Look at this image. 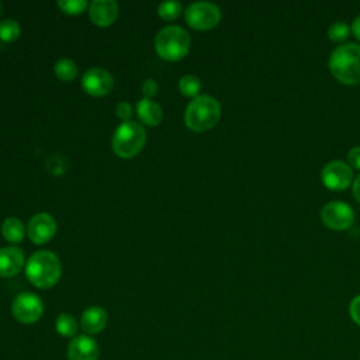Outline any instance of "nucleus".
I'll return each mask as SVG.
<instances>
[{
  "label": "nucleus",
  "instance_id": "6",
  "mask_svg": "<svg viewBox=\"0 0 360 360\" xmlns=\"http://www.w3.org/2000/svg\"><path fill=\"white\" fill-rule=\"evenodd\" d=\"M11 312L13 316L21 323H35L44 314V302L37 294L24 291L14 297Z\"/></svg>",
  "mask_w": 360,
  "mask_h": 360
},
{
  "label": "nucleus",
  "instance_id": "23",
  "mask_svg": "<svg viewBox=\"0 0 360 360\" xmlns=\"http://www.w3.org/2000/svg\"><path fill=\"white\" fill-rule=\"evenodd\" d=\"M349 32H350V28L346 22L343 21H336L333 22L329 30H328V37L335 41V42H339V41H343L349 37Z\"/></svg>",
  "mask_w": 360,
  "mask_h": 360
},
{
  "label": "nucleus",
  "instance_id": "17",
  "mask_svg": "<svg viewBox=\"0 0 360 360\" xmlns=\"http://www.w3.org/2000/svg\"><path fill=\"white\" fill-rule=\"evenodd\" d=\"M1 233L10 242H21L25 235V226L21 219L15 217H8L3 221Z\"/></svg>",
  "mask_w": 360,
  "mask_h": 360
},
{
  "label": "nucleus",
  "instance_id": "2",
  "mask_svg": "<svg viewBox=\"0 0 360 360\" xmlns=\"http://www.w3.org/2000/svg\"><path fill=\"white\" fill-rule=\"evenodd\" d=\"M329 69L345 84L360 83V45L349 42L338 46L329 58Z\"/></svg>",
  "mask_w": 360,
  "mask_h": 360
},
{
  "label": "nucleus",
  "instance_id": "20",
  "mask_svg": "<svg viewBox=\"0 0 360 360\" xmlns=\"http://www.w3.org/2000/svg\"><path fill=\"white\" fill-rule=\"evenodd\" d=\"M179 87L183 94L195 97V96H198V91L201 89V82L194 75H184L179 80Z\"/></svg>",
  "mask_w": 360,
  "mask_h": 360
},
{
  "label": "nucleus",
  "instance_id": "11",
  "mask_svg": "<svg viewBox=\"0 0 360 360\" xmlns=\"http://www.w3.org/2000/svg\"><path fill=\"white\" fill-rule=\"evenodd\" d=\"M56 232V222L48 212H37L31 217L27 226V233L34 243H45Z\"/></svg>",
  "mask_w": 360,
  "mask_h": 360
},
{
  "label": "nucleus",
  "instance_id": "21",
  "mask_svg": "<svg viewBox=\"0 0 360 360\" xmlns=\"http://www.w3.org/2000/svg\"><path fill=\"white\" fill-rule=\"evenodd\" d=\"M20 24L14 18H4L0 21V39L13 41L20 35Z\"/></svg>",
  "mask_w": 360,
  "mask_h": 360
},
{
  "label": "nucleus",
  "instance_id": "22",
  "mask_svg": "<svg viewBox=\"0 0 360 360\" xmlns=\"http://www.w3.org/2000/svg\"><path fill=\"white\" fill-rule=\"evenodd\" d=\"M183 6L180 1L177 0H169V1H160L159 6H158V11H159V15L165 20H173L176 18L180 11H181Z\"/></svg>",
  "mask_w": 360,
  "mask_h": 360
},
{
  "label": "nucleus",
  "instance_id": "10",
  "mask_svg": "<svg viewBox=\"0 0 360 360\" xmlns=\"http://www.w3.org/2000/svg\"><path fill=\"white\" fill-rule=\"evenodd\" d=\"M83 89L93 96L107 94L114 86L112 75L104 68H90L82 76Z\"/></svg>",
  "mask_w": 360,
  "mask_h": 360
},
{
  "label": "nucleus",
  "instance_id": "26",
  "mask_svg": "<svg viewBox=\"0 0 360 360\" xmlns=\"http://www.w3.org/2000/svg\"><path fill=\"white\" fill-rule=\"evenodd\" d=\"M349 312H350V316L352 319L360 325V295L354 297L350 302V307H349Z\"/></svg>",
  "mask_w": 360,
  "mask_h": 360
},
{
  "label": "nucleus",
  "instance_id": "25",
  "mask_svg": "<svg viewBox=\"0 0 360 360\" xmlns=\"http://www.w3.org/2000/svg\"><path fill=\"white\" fill-rule=\"evenodd\" d=\"M115 114L117 117H120L122 121H128L131 114H132V107L129 103L127 101H121L115 105Z\"/></svg>",
  "mask_w": 360,
  "mask_h": 360
},
{
  "label": "nucleus",
  "instance_id": "1",
  "mask_svg": "<svg viewBox=\"0 0 360 360\" xmlns=\"http://www.w3.org/2000/svg\"><path fill=\"white\" fill-rule=\"evenodd\" d=\"M60 271V260L51 250H38L32 253L25 264L27 278L39 288L52 287L59 280Z\"/></svg>",
  "mask_w": 360,
  "mask_h": 360
},
{
  "label": "nucleus",
  "instance_id": "14",
  "mask_svg": "<svg viewBox=\"0 0 360 360\" xmlns=\"http://www.w3.org/2000/svg\"><path fill=\"white\" fill-rule=\"evenodd\" d=\"M89 13L94 24L110 25L118 15V3L115 0H93Z\"/></svg>",
  "mask_w": 360,
  "mask_h": 360
},
{
  "label": "nucleus",
  "instance_id": "15",
  "mask_svg": "<svg viewBox=\"0 0 360 360\" xmlns=\"http://www.w3.org/2000/svg\"><path fill=\"white\" fill-rule=\"evenodd\" d=\"M107 321H108L107 312L101 307L93 305L84 309V312L82 314L80 326L86 333L94 335V333H100L107 326Z\"/></svg>",
  "mask_w": 360,
  "mask_h": 360
},
{
  "label": "nucleus",
  "instance_id": "13",
  "mask_svg": "<svg viewBox=\"0 0 360 360\" xmlns=\"http://www.w3.org/2000/svg\"><path fill=\"white\" fill-rule=\"evenodd\" d=\"M24 266V252L17 246L0 248V276L11 277Z\"/></svg>",
  "mask_w": 360,
  "mask_h": 360
},
{
  "label": "nucleus",
  "instance_id": "27",
  "mask_svg": "<svg viewBox=\"0 0 360 360\" xmlns=\"http://www.w3.org/2000/svg\"><path fill=\"white\" fill-rule=\"evenodd\" d=\"M142 91H143L145 97L152 98V96H155L156 91H158V83H156V80H153V79H146V80H143V83H142Z\"/></svg>",
  "mask_w": 360,
  "mask_h": 360
},
{
  "label": "nucleus",
  "instance_id": "31",
  "mask_svg": "<svg viewBox=\"0 0 360 360\" xmlns=\"http://www.w3.org/2000/svg\"><path fill=\"white\" fill-rule=\"evenodd\" d=\"M0 8H1V4H0Z\"/></svg>",
  "mask_w": 360,
  "mask_h": 360
},
{
  "label": "nucleus",
  "instance_id": "16",
  "mask_svg": "<svg viewBox=\"0 0 360 360\" xmlns=\"http://www.w3.org/2000/svg\"><path fill=\"white\" fill-rule=\"evenodd\" d=\"M136 114L141 121L148 125H158L163 117V111L159 103L149 97H143L136 103Z\"/></svg>",
  "mask_w": 360,
  "mask_h": 360
},
{
  "label": "nucleus",
  "instance_id": "8",
  "mask_svg": "<svg viewBox=\"0 0 360 360\" xmlns=\"http://www.w3.org/2000/svg\"><path fill=\"white\" fill-rule=\"evenodd\" d=\"M322 222L335 231L347 229L354 219V214L350 205L343 201H330L322 207Z\"/></svg>",
  "mask_w": 360,
  "mask_h": 360
},
{
  "label": "nucleus",
  "instance_id": "19",
  "mask_svg": "<svg viewBox=\"0 0 360 360\" xmlns=\"http://www.w3.org/2000/svg\"><path fill=\"white\" fill-rule=\"evenodd\" d=\"M55 75L62 80H72L77 75V65L69 58H60L53 66Z\"/></svg>",
  "mask_w": 360,
  "mask_h": 360
},
{
  "label": "nucleus",
  "instance_id": "12",
  "mask_svg": "<svg viewBox=\"0 0 360 360\" xmlns=\"http://www.w3.org/2000/svg\"><path fill=\"white\" fill-rule=\"evenodd\" d=\"M100 349L89 335L75 336L68 346V360H98Z\"/></svg>",
  "mask_w": 360,
  "mask_h": 360
},
{
  "label": "nucleus",
  "instance_id": "5",
  "mask_svg": "<svg viewBox=\"0 0 360 360\" xmlns=\"http://www.w3.org/2000/svg\"><path fill=\"white\" fill-rule=\"evenodd\" d=\"M145 128L132 120L122 121L112 134V149L121 158L136 155L145 145Z\"/></svg>",
  "mask_w": 360,
  "mask_h": 360
},
{
  "label": "nucleus",
  "instance_id": "4",
  "mask_svg": "<svg viewBox=\"0 0 360 360\" xmlns=\"http://www.w3.org/2000/svg\"><path fill=\"white\" fill-rule=\"evenodd\" d=\"M155 48L156 52L167 60L180 59L190 48V35L180 25H166L156 34Z\"/></svg>",
  "mask_w": 360,
  "mask_h": 360
},
{
  "label": "nucleus",
  "instance_id": "24",
  "mask_svg": "<svg viewBox=\"0 0 360 360\" xmlns=\"http://www.w3.org/2000/svg\"><path fill=\"white\" fill-rule=\"evenodd\" d=\"M58 6L69 14H79L87 7V1L86 0H58Z\"/></svg>",
  "mask_w": 360,
  "mask_h": 360
},
{
  "label": "nucleus",
  "instance_id": "9",
  "mask_svg": "<svg viewBox=\"0 0 360 360\" xmlns=\"http://www.w3.org/2000/svg\"><path fill=\"white\" fill-rule=\"evenodd\" d=\"M353 180L352 167L342 160H332L322 169V183L330 190H345Z\"/></svg>",
  "mask_w": 360,
  "mask_h": 360
},
{
  "label": "nucleus",
  "instance_id": "28",
  "mask_svg": "<svg viewBox=\"0 0 360 360\" xmlns=\"http://www.w3.org/2000/svg\"><path fill=\"white\" fill-rule=\"evenodd\" d=\"M347 160H349V166L360 170V146H354L349 150Z\"/></svg>",
  "mask_w": 360,
  "mask_h": 360
},
{
  "label": "nucleus",
  "instance_id": "18",
  "mask_svg": "<svg viewBox=\"0 0 360 360\" xmlns=\"http://www.w3.org/2000/svg\"><path fill=\"white\" fill-rule=\"evenodd\" d=\"M55 329L63 338H75L77 332V321L72 314H59L55 321Z\"/></svg>",
  "mask_w": 360,
  "mask_h": 360
},
{
  "label": "nucleus",
  "instance_id": "7",
  "mask_svg": "<svg viewBox=\"0 0 360 360\" xmlns=\"http://www.w3.org/2000/svg\"><path fill=\"white\" fill-rule=\"evenodd\" d=\"M187 22L197 30H210L221 20V10L211 1H194L186 8Z\"/></svg>",
  "mask_w": 360,
  "mask_h": 360
},
{
  "label": "nucleus",
  "instance_id": "30",
  "mask_svg": "<svg viewBox=\"0 0 360 360\" xmlns=\"http://www.w3.org/2000/svg\"><path fill=\"white\" fill-rule=\"evenodd\" d=\"M353 194H354L356 200L360 202V174L353 181Z\"/></svg>",
  "mask_w": 360,
  "mask_h": 360
},
{
  "label": "nucleus",
  "instance_id": "29",
  "mask_svg": "<svg viewBox=\"0 0 360 360\" xmlns=\"http://www.w3.org/2000/svg\"><path fill=\"white\" fill-rule=\"evenodd\" d=\"M352 31L357 39H360V15L356 17V20L352 24Z\"/></svg>",
  "mask_w": 360,
  "mask_h": 360
},
{
  "label": "nucleus",
  "instance_id": "3",
  "mask_svg": "<svg viewBox=\"0 0 360 360\" xmlns=\"http://www.w3.org/2000/svg\"><path fill=\"white\" fill-rule=\"evenodd\" d=\"M221 117V105L217 98L208 94L195 96L184 112L186 125L197 132L207 131L212 128Z\"/></svg>",
  "mask_w": 360,
  "mask_h": 360
}]
</instances>
